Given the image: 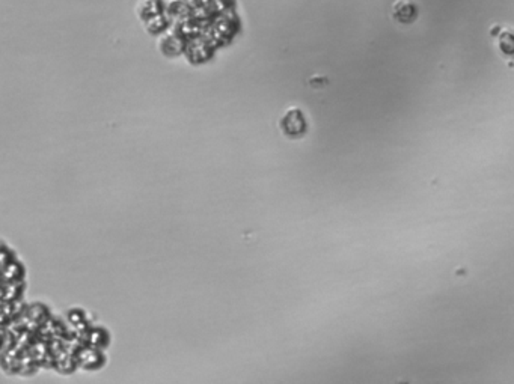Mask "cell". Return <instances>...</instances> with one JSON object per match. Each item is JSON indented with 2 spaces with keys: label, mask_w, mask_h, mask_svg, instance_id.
<instances>
[{
  "label": "cell",
  "mask_w": 514,
  "mask_h": 384,
  "mask_svg": "<svg viewBox=\"0 0 514 384\" xmlns=\"http://www.w3.org/2000/svg\"><path fill=\"white\" fill-rule=\"evenodd\" d=\"M280 125H282V130H284L285 135L292 136V137L302 136L305 133V127H306L303 115L301 112H297V111L288 112L285 115V118L282 119Z\"/></svg>",
  "instance_id": "obj_1"
}]
</instances>
